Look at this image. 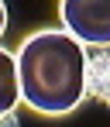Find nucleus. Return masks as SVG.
I'll list each match as a JSON object with an SVG mask.
<instances>
[{"label": "nucleus", "mask_w": 110, "mask_h": 127, "mask_svg": "<svg viewBox=\"0 0 110 127\" xmlns=\"http://www.w3.org/2000/svg\"><path fill=\"white\" fill-rule=\"evenodd\" d=\"M24 103L45 117H66L86 100V45L66 28L28 34L17 48Z\"/></svg>", "instance_id": "f257e3e1"}, {"label": "nucleus", "mask_w": 110, "mask_h": 127, "mask_svg": "<svg viewBox=\"0 0 110 127\" xmlns=\"http://www.w3.org/2000/svg\"><path fill=\"white\" fill-rule=\"evenodd\" d=\"M59 17L83 45L110 48V0H59Z\"/></svg>", "instance_id": "f03ea898"}, {"label": "nucleus", "mask_w": 110, "mask_h": 127, "mask_svg": "<svg viewBox=\"0 0 110 127\" xmlns=\"http://www.w3.org/2000/svg\"><path fill=\"white\" fill-rule=\"evenodd\" d=\"M86 96L110 106V48H100L89 55L86 65Z\"/></svg>", "instance_id": "7ed1b4c3"}, {"label": "nucleus", "mask_w": 110, "mask_h": 127, "mask_svg": "<svg viewBox=\"0 0 110 127\" xmlns=\"http://www.w3.org/2000/svg\"><path fill=\"white\" fill-rule=\"evenodd\" d=\"M0 96H3V110H14L24 100L21 93V69H17V55L10 48H0Z\"/></svg>", "instance_id": "20e7f679"}, {"label": "nucleus", "mask_w": 110, "mask_h": 127, "mask_svg": "<svg viewBox=\"0 0 110 127\" xmlns=\"http://www.w3.org/2000/svg\"><path fill=\"white\" fill-rule=\"evenodd\" d=\"M0 127H21L17 124V113H14V110H3V113H0Z\"/></svg>", "instance_id": "39448f33"}]
</instances>
